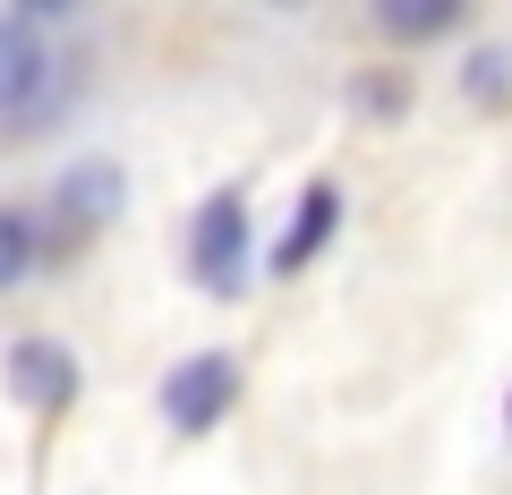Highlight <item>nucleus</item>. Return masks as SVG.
Instances as JSON below:
<instances>
[{
  "label": "nucleus",
  "mask_w": 512,
  "mask_h": 495,
  "mask_svg": "<svg viewBox=\"0 0 512 495\" xmlns=\"http://www.w3.org/2000/svg\"><path fill=\"white\" fill-rule=\"evenodd\" d=\"M60 111V52L35 9H0V129L18 146L35 120Z\"/></svg>",
  "instance_id": "nucleus-1"
},
{
  "label": "nucleus",
  "mask_w": 512,
  "mask_h": 495,
  "mask_svg": "<svg viewBox=\"0 0 512 495\" xmlns=\"http://www.w3.org/2000/svg\"><path fill=\"white\" fill-rule=\"evenodd\" d=\"M52 214H43V248L52 257H77V248H94V239L120 222V205H128V180H120V163H103V154H86V163H69L52 180Z\"/></svg>",
  "instance_id": "nucleus-2"
},
{
  "label": "nucleus",
  "mask_w": 512,
  "mask_h": 495,
  "mask_svg": "<svg viewBox=\"0 0 512 495\" xmlns=\"http://www.w3.org/2000/svg\"><path fill=\"white\" fill-rule=\"evenodd\" d=\"M154 402H163L171 436H214V427L239 410V359H231V350H188V359L163 376Z\"/></svg>",
  "instance_id": "nucleus-3"
},
{
  "label": "nucleus",
  "mask_w": 512,
  "mask_h": 495,
  "mask_svg": "<svg viewBox=\"0 0 512 495\" xmlns=\"http://www.w3.org/2000/svg\"><path fill=\"white\" fill-rule=\"evenodd\" d=\"M188 274L214 299H239V282H248V197L239 188H214L197 205V222H188Z\"/></svg>",
  "instance_id": "nucleus-4"
},
{
  "label": "nucleus",
  "mask_w": 512,
  "mask_h": 495,
  "mask_svg": "<svg viewBox=\"0 0 512 495\" xmlns=\"http://www.w3.org/2000/svg\"><path fill=\"white\" fill-rule=\"evenodd\" d=\"M9 393H18L35 419H69L77 393H86V367H77V350L52 342V333H18V342H9Z\"/></svg>",
  "instance_id": "nucleus-5"
},
{
  "label": "nucleus",
  "mask_w": 512,
  "mask_h": 495,
  "mask_svg": "<svg viewBox=\"0 0 512 495\" xmlns=\"http://www.w3.org/2000/svg\"><path fill=\"white\" fill-rule=\"evenodd\" d=\"M333 231H342V188H333V180H308V188H299V214H291V231L274 239V274H299V265H308Z\"/></svg>",
  "instance_id": "nucleus-6"
},
{
  "label": "nucleus",
  "mask_w": 512,
  "mask_h": 495,
  "mask_svg": "<svg viewBox=\"0 0 512 495\" xmlns=\"http://www.w3.org/2000/svg\"><path fill=\"white\" fill-rule=\"evenodd\" d=\"M461 18H470V9H461V0H376V35L384 43H444V35H461Z\"/></svg>",
  "instance_id": "nucleus-7"
},
{
  "label": "nucleus",
  "mask_w": 512,
  "mask_h": 495,
  "mask_svg": "<svg viewBox=\"0 0 512 495\" xmlns=\"http://www.w3.org/2000/svg\"><path fill=\"white\" fill-rule=\"evenodd\" d=\"M461 103L487 111V120L512 111V43H470V60H461Z\"/></svg>",
  "instance_id": "nucleus-8"
},
{
  "label": "nucleus",
  "mask_w": 512,
  "mask_h": 495,
  "mask_svg": "<svg viewBox=\"0 0 512 495\" xmlns=\"http://www.w3.org/2000/svg\"><path fill=\"white\" fill-rule=\"evenodd\" d=\"M35 265H43V222L26 214V205H0V299L26 291Z\"/></svg>",
  "instance_id": "nucleus-9"
},
{
  "label": "nucleus",
  "mask_w": 512,
  "mask_h": 495,
  "mask_svg": "<svg viewBox=\"0 0 512 495\" xmlns=\"http://www.w3.org/2000/svg\"><path fill=\"white\" fill-rule=\"evenodd\" d=\"M359 103H367V111H410V77H367Z\"/></svg>",
  "instance_id": "nucleus-10"
},
{
  "label": "nucleus",
  "mask_w": 512,
  "mask_h": 495,
  "mask_svg": "<svg viewBox=\"0 0 512 495\" xmlns=\"http://www.w3.org/2000/svg\"><path fill=\"white\" fill-rule=\"evenodd\" d=\"M504 427H512V402H504Z\"/></svg>",
  "instance_id": "nucleus-11"
}]
</instances>
